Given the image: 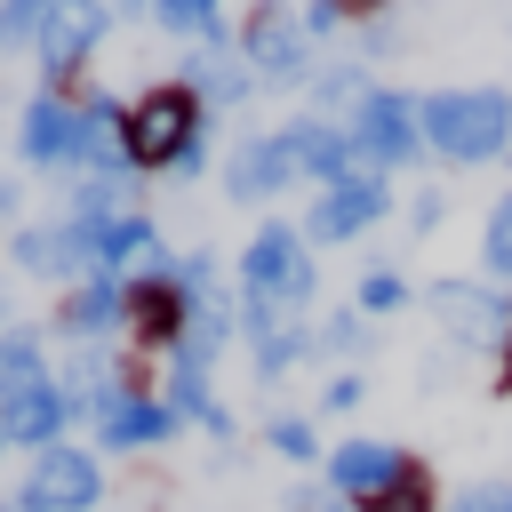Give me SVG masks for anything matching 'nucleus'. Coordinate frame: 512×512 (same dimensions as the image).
Listing matches in <instances>:
<instances>
[{
  "mask_svg": "<svg viewBox=\"0 0 512 512\" xmlns=\"http://www.w3.org/2000/svg\"><path fill=\"white\" fill-rule=\"evenodd\" d=\"M416 128L448 160H496L512 144V96L504 88H440L416 104Z\"/></svg>",
  "mask_w": 512,
  "mask_h": 512,
  "instance_id": "1",
  "label": "nucleus"
},
{
  "mask_svg": "<svg viewBox=\"0 0 512 512\" xmlns=\"http://www.w3.org/2000/svg\"><path fill=\"white\" fill-rule=\"evenodd\" d=\"M192 136H208V104H200L184 80H160V88H144V96L128 104V168H136V176H144V168L168 176Z\"/></svg>",
  "mask_w": 512,
  "mask_h": 512,
  "instance_id": "2",
  "label": "nucleus"
},
{
  "mask_svg": "<svg viewBox=\"0 0 512 512\" xmlns=\"http://www.w3.org/2000/svg\"><path fill=\"white\" fill-rule=\"evenodd\" d=\"M312 256H304V232H288V224H264L256 240H248V256H240V296H256V304H272V312H304L312 304Z\"/></svg>",
  "mask_w": 512,
  "mask_h": 512,
  "instance_id": "3",
  "label": "nucleus"
},
{
  "mask_svg": "<svg viewBox=\"0 0 512 512\" xmlns=\"http://www.w3.org/2000/svg\"><path fill=\"white\" fill-rule=\"evenodd\" d=\"M104 32H112V8H96V0H48L40 40H32L40 88H64V96H72V80H80V72H88V56L104 48Z\"/></svg>",
  "mask_w": 512,
  "mask_h": 512,
  "instance_id": "4",
  "label": "nucleus"
},
{
  "mask_svg": "<svg viewBox=\"0 0 512 512\" xmlns=\"http://www.w3.org/2000/svg\"><path fill=\"white\" fill-rule=\"evenodd\" d=\"M8 256H16V272L24 280H96L104 264H96V224H72V216H40V224H16V240H8Z\"/></svg>",
  "mask_w": 512,
  "mask_h": 512,
  "instance_id": "5",
  "label": "nucleus"
},
{
  "mask_svg": "<svg viewBox=\"0 0 512 512\" xmlns=\"http://www.w3.org/2000/svg\"><path fill=\"white\" fill-rule=\"evenodd\" d=\"M16 496L40 504V512H96V504H104V464H96V448L56 440V448H40V456L24 464V488H16Z\"/></svg>",
  "mask_w": 512,
  "mask_h": 512,
  "instance_id": "6",
  "label": "nucleus"
},
{
  "mask_svg": "<svg viewBox=\"0 0 512 512\" xmlns=\"http://www.w3.org/2000/svg\"><path fill=\"white\" fill-rule=\"evenodd\" d=\"M16 160L24 168H72L80 160V96L32 88L24 96V120H16Z\"/></svg>",
  "mask_w": 512,
  "mask_h": 512,
  "instance_id": "7",
  "label": "nucleus"
},
{
  "mask_svg": "<svg viewBox=\"0 0 512 512\" xmlns=\"http://www.w3.org/2000/svg\"><path fill=\"white\" fill-rule=\"evenodd\" d=\"M344 128H352V152H360V168H368V176H376V168H392V160H408V152L424 144L416 104H408V96H392V88H368V96H360V112H352Z\"/></svg>",
  "mask_w": 512,
  "mask_h": 512,
  "instance_id": "8",
  "label": "nucleus"
},
{
  "mask_svg": "<svg viewBox=\"0 0 512 512\" xmlns=\"http://www.w3.org/2000/svg\"><path fill=\"white\" fill-rule=\"evenodd\" d=\"M240 56H248V72H256L264 88H296V80L312 72V40H304V24L280 16V8H256V16L240 24Z\"/></svg>",
  "mask_w": 512,
  "mask_h": 512,
  "instance_id": "9",
  "label": "nucleus"
},
{
  "mask_svg": "<svg viewBox=\"0 0 512 512\" xmlns=\"http://www.w3.org/2000/svg\"><path fill=\"white\" fill-rule=\"evenodd\" d=\"M120 328H128V280L96 272V280L64 288V304H56V336L64 344H112Z\"/></svg>",
  "mask_w": 512,
  "mask_h": 512,
  "instance_id": "10",
  "label": "nucleus"
},
{
  "mask_svg": "<svg viewBox=\"0 0 512 512\" xmlns=\"http://www.w3.org/2000/svg\"><path fill=\"white\" fill-rule=\"evenodd\" d=\"M168 264H176V256H168ZM168 264L128 280V336H136V344H160V352H176V336H184V320H192V304H184V288H176Z\"/></svg>",
  "mask_w": 512,
  "mask_h": 512,
  "instance_id": "11",
  "label": "nucleus"
},
{
  "mask_svg": "<svg viewBox=\"0 0 512 512\" xmlns=\"http://www.w3.org/2000/svg\"><path fill=\"white\" fill-rule=\"evenodd\" d=\"M288 184H296V160H288L280 128H272V136H240V144L224 152V192H232V200H272V192H288Z\"/></svg>",
  "mask_w": 512,
  "mask_h": 512,
  "instance_id": "12",
  "label": "nucleus"
},
{
  "mask_svg": "<svg viewBox=\"0 0 512 512\" xmlns=\"http://www.w3.org/2000/svg\"><path fill=\"white\" fill-rule=\"evenodd\" d=\"M384 176H344V184H328L320 200H312V224H304V240H352V232H368L376 216H384Z\"/></svg>",
  "mask_w": 512,
  "mask_h": 512,
  "instance_id": "13",
  "label": "nucleus"
},
{
  "mask_svg": "<svg viewBox=\"0 0 512 512\" xmlns=\"http://www.w3.org/2000/svg\"><path fill=\"white\" fill-rule=\"evenodd\" d=\"M88 432H96V448H120V456L128 448H160V440H176V408L160 392H120Z\"/></svg>",
  "mask_w": 512,
  "mask_h": 512,
  "instance_id": "14",
  "label": "nucleus"
},
{
  "mask_svg": "<svg viewBox=\"0 0 512 512\" xmlns=\"http://www.w3.org/2000/svg\"><path fill=\"white\" fill-rule=\"evenodd\" d=\"M392 480H408V456H400L392 440H344V448L328 456V488H336V496H360V504H376Z\"/></svg>",
  "mask_w": 512,
  "mask_h": 512,
  "instance_id": "15",
  "label": "nucleus"
},
{
  "mask_svg": "<svg viewBox=\"0 0 512 512\" xmlns=\"http://www.w3.org/2000/svg\"><path fill=\"white\" fill-rule=\"evenodd\" d=\"M0 432H8V448H24V456L56 448V440L72 432V400H64V384H40V392H24V400H0Z\"/></svg>",
  "mask_w": 512,
  "mask_h": 512,
  "instance_id": "16",
  "label": "nucleus"
},
{
  "mask_svg": "<svg viewBox=\"0 0 512 512\" xmlns=\"http://www.w3.org/2000/svg\"><path fill=\"white\" fill-rule=\"evenodd\" d=\"M432 304H440V320H448L456 344H504V336H512V312H504L488 288H472V280H448Z\"/></svg>",
  "mask_w": 512,
  "mask_h": 512,
  "instance_id": "17",
  "label": "nucleus"
},
{
  "mask_svg": "<svg viewBox=\"0 0 512 512\" xmlns=\"http://www.w3.org/2000/svg\"><path fill=\"white\" fill-rule=\"evenodd\" d=\"M40 384H56V368H48V336H40L32 320L0 328V400H24V392H40Z\"/></svg>",
  "mask_w": 512,
  "mask_h": 512,
  "instance_id": "18",
  "label": "nucleus"
},
{
  "mask_svg": "<svg viewBox=\"0 0 512 512\" xmlns=\"http://www.w3.org/2000/svg\"><path fill=\"white\" fill-rule=\"evenodd\" d=\"M184 88H192L200 104H240V96L256 88V72H248V64H232L224 48H200V56H192V72H184Z\"/></svg>",
  "mask_w": 512,
  "mask_h": 512,
  "instance_id": "19",
  "label": "nucleus"
},
{
  "mask_svg": "<svg viewBox=\"0 0 512 512\" xmlns=\"http://www.w3.org/2000/svg\"><path fill=\"white\" fill-rule=\"evenodd\" d=\"M136 16H152V24L176 32V40H208V48H224V16H216L208 0H152V8H136Z\"/></svg>",
  "mask_w": 512,
  "mask_h": 512,
  "instance_id": "20",
  "label": "nucleus"
},
{
  "mask_svg": "<svg viewBox=\"0 0 512 512\" xmlns=\"http://www.w3.org/2000/svg\"><path fill=\"white\" fill-rule=\"evenodd\" d=\"M48 0H0V56H32Z\"/></svg>",
  "mask_w": 512,
  "mask_h": 512,
  "instance_id": "21",
  "label": "nucleus"
},
{
  "mask_svg": "<svg viewBox=\"0 0 512 512\" xmlns=\"http://www.w3.org/2000/svg\"><path fill=\"white\" fill-rule=\"evenodd\" d=\"M264 440H272L288 464H312V456H320V440H312V424H304V416H272V424H264Z\"/></svg>",
  "mask_w": 512,
  "mask_h": 512,
  "instance_id": "22",
  "label": "nucleus"
},
{
  "mask_svg": "<svg viewBox=\"0 0 512 512\" xmlns=\"http://www.w3.org/2000/svg\"><path fill=\"white\" fill-rule=\"evenodd\" d=\"M480 256H488V272H512V192L488 208V232H480Z\"/></svg>",
  "mask_w": 512,
  "mask_h": 512,
  "instance_id": "23",
  "label": "nucleus"
},
{
  "mask_svg": "<svg viewBox=\"0 0 512 512\" xmlns=\"http://www.w3.org/2000/svg\"><path fill=\"white\" fill-rule=\"evenodd\" d=\"M368 512H432V480H424V472L408 464V480H392V488H384V496H376Z\"/></svg>",
  "mask_w": 512,
  "mask_h": 512,
  "instance_id": "24",
  "label": "nucleus"
},
{
  "mask_svg": "<svg viewBox=\"0 0 512 512\" xmlns=\"http://www.w3.org/2000/svg\"><path fill=\"white\" fill-rule=\"evenodd\" d=\"M400 304H408V280H400V272H368V280H360V320H368V312H400Z\"/></svg>",
  "mask_w": 512,
  "mask_h": 512,
  "instance_id": "25",
  "label": "nucleus"
},
{
  "mask_svg": "<svg viewBox=\"0 0 512 512\" xmlns=\"http://www.w3.org/2000/svg\"><path fill=\"white\" fill-rule=\"evenodd\" d=\"M360 336H368V328H360V312H336V320L320 328V344H328V352H360Z\"/></svg>",
  "mask_w": 512,
  "mask_h": 512,
  "instance_id": "26",
  "label": "nucleus"
},
{
  "mask_svg": "<svg viewBox=\"0 0 512 512\" xmlns=\"http://www.w3.org/2000/svg\"><path fill=\"white\" fill-rule=\"evenodd\" d=\"M448 512H512V496H504V488H464Z\"/></svg>",
  "mask_w": 512,
  "mask_h": 512,
  "instance_id": "27",
  "label": "nucleus"
},
{
  "mask_svg": "<svg viewBox=\"0 0 512 512\" xmlns=\"http://www.w3.org/2000/svg\"><path fill=\"white\" fill-rule=\"evenodd\" d=\"M296 24H304V40H320V32H336V8H328V0H312Z\"/></svg>",
  "mask_w": 512,
  "mask_h": 512,
  "instance_id": "28",
  "label": "nucleus"
},
{
  "mask_svg": "<svg viewBox=\"0 0 512 512\" xmlns=\"http://www.w3.org/2000/svg\"><path fill=\"white\" fill-rule=\"evenodd\" d=\"M320 400H328V408H360V376H328Z\"/></svg>",
  "mask_w": 512,
  "mask_h": 512,
  "instance_id": "29",
  "label": "nucleus"
},
{
  "mask_svg": "<svg viewBox=\"0 0 512 512\" xmlns=\"http://www.w3.org/2000/svg\"><path fill=\"white\" fill-rule=\"evenodd\" d=\"M200 168H208V136H192V144H184V160H176L168 176H200Z\"/></svg>",
  "mask_w": 512,
  "mask_h": 512,
  "instance_id": "30",
  "label": "nucleus"
},
{
  "mask_svg": "<svg viewBox=\"0 0 512 512\" xmlns=\"http://www.w3.org/2000/svg\"><path fill=\"white\" fill-rule=\"evenodd\" d=\"M16 208H24V184H16V176H0V216H16Z\"/></svg>",
  "mask_w": 512,
  "mask_h": 512,
  "instance_id": "31",
  "label": "nucleus"
},
{
  "mask_svg": "<svg viewBox=\"0 0 512 512\" xmlns=\"http://www.w3.org/2000/svg\"><path fill=\"white\" fill-rule=\"evenodd\" d=\"M0 512H40V504H24V496H8V504H0Z\"/></svg>",
  "mask_w": 512,
  "mask_h": 512,
  "instance_id": "32",
  "label": "nucleus"
},
{
  "mask_svg": "<svg viewBox=\"0 0 512 512\" xmlns=\"http://www.w3.org/2000/svg\"><path fill=\"white\" fill-rule=\"evenodd\" d=\"M504 384H512V336H504Z\"/></svg>",
  "mask_w": 512,
  "mask_h": 512,
  "instance_id": "33",
  "label": "nucleus"
},
{
  "mask_svg": "<svg viewBox=\"0 0 512 512\" xmlns=\"http://www.w3.org/2000/svg\"><path fill=\"white\" fill-rule=\"evenodd\" d=\"M0 456H8V432H0Z\"/></svg>",
  "mask_w": 512,
  "mask_h": 512,
  "instance_id": "34",
  "label": "nucleus"
}]
</instances>
